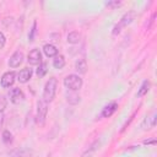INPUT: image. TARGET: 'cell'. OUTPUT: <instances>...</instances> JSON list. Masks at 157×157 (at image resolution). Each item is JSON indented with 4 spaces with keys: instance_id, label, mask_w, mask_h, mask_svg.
I'll return each instance as SVG.
<instances>
[{
    "instance_id": "obj_12",
    "label": "cell",
    "mask_w": 157,
    "mask_h": 157,
    "mask_svg": "<svg viewBox=\"0 0 157 157\" xmlns=\"http://www.w3.org/2000/svg\"><path fill=\"white\" fill-rule=\"evenodd\" d=\"M43 52H44V54H45L48 58H52V56H56V55H58V49H56V47L53 45V44H45V45L43 47Z\"/></svg>"
},
{
    "instance_id": "obj_7",
    "label": "cell",
    "mask_w": 157,
    "mask_h": 157,
    "mask_svg": "<svg viewBox=\"0 0 157 157\" xmlns=\"http://www.w3.org/2000/svg\"><path fill=\"white\" fill-rule=\"evenodd\" d=\"M23 61V53L20 50H16L9 59V66L10 67H18Z\"/></svg>"
},
{
    "instance_id": "obj_9",
    "label": "cell",
    "mask_w": 157,
    "mask_h": 157,
    "mask_svg": "<svg viewBox=\"0 0 157 157\" xmlns=\"http://www.w3.org/2000/svg\"><path fill=\"white\" fill-rule=\"evenodd\" d=\"M32 74H33L32 69L25 67V69L20 70V72L17 74V80H18L21 83H26V82H28V81L31 80V77H32Z\"/></svg>"
},
{
    "instance_id": "obj_18",
    "label": "cell",
    "mask_w": 157,
    "mask_h": 157,
    "mask_svg": "<svg viewBox=\"0 0 157 157\" xmlns=\"http://www.w3.org/2000/svg\"><path fill=\"white\" fill-rule=\"evenodd\" d=\"M36 33H37V21H33L32 28H31V31H29V34H28V40H29V42H33V40H34Z\"/></svg>"
},
{
    "instance_id": "obj_21",
    "label": "cell",
    "mask_w": 157,
    "mask_h": 157,
    "mask_svg": "<svg viewBox=\"0 0 157 157\" xmlns=\"http://www.w3.org/2000/svg\"><path fill=\"white\" fill-rule=\"evenodd\" d=\"M5 43H6V38H5L4 33L0 32V49H2L5 47Z\"/></svg>"
},
{
    "instance_id": "obj_10",
    "label": "cell",
    "mask_w": 157,
    "mask_h": 157,
    "mask_svg": "<svg viewBox=\"0 0 157 157\" xmlns=\"http://www.w3.org/2000/svg\"><path fill=\"white\" fill-rule=\"evenodd\" d=\"M117 109H118V104H117L115 102H110V103H108V104L102 109L101 115H102L103 118H109L110 115H113V114L115 113Z\"/></svg>"
},
{
    "instance_id": "obj_6",
    "label": "cell",
    "mask_w": 157,
    "mask_h": 157,
    "mask_svg": "<svg viewBox=\"0 0 157 157\" xmlns=\"http://www.w3.org/2000/svg\"><path fill=\"white\" fill-rule=\"evenodd\" d=\"M27 61H28L31 65H39V64L42 63V54H40V50H39V49H32V50L28 53Z\"/></svg>"
},
{
    "instance_id": "obj_4",
    "label": "cell",
    "mask_w": 157,
    "mask_h": 157,
    "mask_svg": "<svg viewBox=\"0 0 157 157\" xmlns=\"http://www.w3.org/2000/svg\"><path fill=\"white\" fill-rule=\"evenodd\" d=\"M134 17H135V12L134 11H129V12H126L123 17H121V20H120V22L114 27V29H113V34L115 36V34H118V33H120V31H121V28L123 27H126L128 25H130L131 22H132V20H134Z\"/></svg>"
},
{
    "instance_id": "obj_5",
    "label": "cell",
    "mask_w": 157,
    "mask_h": 157,
    "mask_svg": "<svg viewBox=\"0 0 157 157\" xmlns=\"http://www.w3.org/2000/svg\"><path fill=\"white\" fill-rule=\"evenodd\" d=\"M9 97H10V101L13 103V104H20L23 99H25V94L22 92L21 88H11V91L9 92Z\"/></svg>"
},
{
    "instance_id": "obj_19",
    "label": "cell",
    "mask_w": 157,
    "mask_h": 157,
    "mask_svg": "<svg viewBox=\"0 0 157 157\" xmlns=\"http://www.w3.org/2000/svg\"><path fill=\"white\" fill-rule=\"evenodd\" d=\"M2 141H4L5 144H10V142L12 141V135H11V132H10L9 130H5V131L2 132Z\"/></svg>"
},
{
    "instance_id": "obj_14",
    "label": "cell",
    "mask_w": 157,
    "mask_h": 157,
    "mask_svg": "<svg viewBox=\"0 0 157 157\" xmlns=\"http://www.w3.org/2000/svg\"><path fill=\"white\" fill-rule=\"evenodd\" d=\"M53 66L55 69H59V70L63 69L65 66V58H64V55H61V54L56 55L55 59L53 60Z\"/></svg>"
},
{
    "instance_id": "obj_22",
    "label": "cell",
    "mask_w": 157,
    "mask_h": 157,
    "mask_svg": "<svg viewBox=\"0 0 157 157\" xmlns=\"http://www.w3.org/2000/svg\"><path fill=\"white\" fill-rule=\"evenodd\" d=\"M121 2L120 1H113V2H107V6L108 7H117V6H120Z\"/></svg>"
},
{
    "instance_id": "obj_17",
    "label": "cell",
    "mask_w": 157,
    "mask_h": 157,
    "mask_svg": "<svg viewBox=\"0 0 157 157\" xmlns=\"http://www.w3.org/2000/svg\"><path fill=\"white\" fill-rule=\"evenodd\" d=\"M47 71H48V65H47V63H40V64L38 65V69H37V75H38V77H43V76L47 74Z\"/></svg>"
},
{
    "instance_id": "obj_8",
    "label": "cell",
    "mask_w": 157,
    "mask_h": 157,
    "mask_svg": "<svg viewBox=\"0 0 157 157\" xmlns=\"http://www.w3.org/2000/svg\"><path fill=\"white\" fill-rule=\"evenodd\" d=\"M15 77H16V74L13 71H7L2 75L1 77V86L4 88H7V87H11L15 82Z\"/></svg>"
},
{
    "instance_id": "obj_3",
    "label": "cell",
    "mask_w": 157,
    "mask_h": 157,
    "mask_svg": "<svg viewBox=\"0 0 157 157\" xmlns=\"http://www.w3.org/2000/svg\"><path fill=\"white\" fill-rule=\"evenodd\" d=\"M47 114H48V103L43 99H39L37 102V124L43 126L47 119Z\"/></svg>"
},
{
    "instance_id": "obj_20",
    "label": "cell",
    "mask_w": 157,
    "mask_h": 157,
    "mask_svg": "<svg viewBox=\"0 0 157 157\" xmlns=\"http://www.w3.org/2000/svg\"><path fill=\"white\" fill-rule=\"evenodd\" d=\"M6 105H7V101H6V98H5L4 96H0V113H2V112L5 110Z\"/></svg>"
},
{
    "instance_id": "obj_16",
    "label": "cell",
    "mask_w": 157,
    "mask_h": 157,
    "mask_svg": "<svg viewBox=\"0 0 157 157\" xmlns=\"http://www.w3.org/2000/svg\"><path fill=\"white\" fill-rule=\"evenodd\" d=\"M150 81L148 80H145L144 82H142V85L140 86V88H139V91H137V97H142V96H145L147 92H148V90H150Z\"/></svg>"
},
{
    "instance_id": "obj_24",
    "label": "cell",
    "mask_w": 157,
    "mask_h": 157,
    "mask_svg": "<svg viewBox=\"0 0 157 157\" xmlns=\"http://www.w3.org/2000/svg\"><path fill=\"white\" fill-rule=\"evenodd\" d=\"M2 124H4V114L0 113V129L2 128Z\"/></svg>"
},
{
    "instance_id": "obj_1",
    "label": "cell",
    "mask_w": 157,
    "mask_h": 157,
    "mask_svg": "<svg viewBox=\"0 0 157 157\" xmlns=\"http://www.w3.org/2000/svg\"><path fill=\"white\" fill-rule=\"evenodd\" d=\"M56 87H58V80L55 77H50L45 82V86H44V90H43V101H45L47 103L52 102L55 97Z\"/></svg>"
},
{
    "instance_id": "obj_15",
    "label": "cell",
    "mask_w": 157,
    "mask_h": 157,
    "mask_svg": "<svg viewBox=\"0 0 157 157\" xmlns=\"http://www.w3.org/2000/svg\"><path fill=\"white\" fill-rule=\"evenodd\" d=\"M80 40H81V34H80L78 32L74 31V32H70V33L67 34V43L76 44V43H78Z\"/></svg>"
},
{
    "instance_id": "obj_23",
    "label": "cell",
    "mask_w": 157,
    "mask_h": 157,
    "mask_svg": "<svg viewBox=\"0 0 157 157\" xmlns=\"http://www.w3.org/2000/svg\"><path fill=\"white\" fill-rule=\"evenodd\" d=\"M145 145H156V140L155 139H150V140H145L144 141Z\"/></svg>"
},
{
    "instance_id": "obj_11",
    "label": "cell",
    "mask_w": 157,
    "mask_h": 157,
    "mask_svg": "<svg viewBox=\"0 0 157 157\" xmlns=\"http://www.w3.org/2000/svg\"><path fill=\"white\" fill-rule=\"evenodd\" d=\"M75 70H76L78 74H86V71H87V63H86V59L80 58L78 60H76V63H75Z\"/></svg>"
},
{
    "instance_id": "obj_13",
    "label": "cell",
    "mask_w": 157,
    "mask_h": 157,
    "mask_svg": "<svg viewBox=\"0 0 157 157\" xmlns=\"http://www.w3.org/2000/svg\"><path fill=\"white\" fill-rule=\"evenodd\" d=\"M66 101H67V103L75 105V104H78V103H80L81 98H80V96H78L76 92L72 91V92H67V93H66Z\"/></svg>"
},
{
    "instance_id": "obj_2",
    "label": "cell",
    "mask_w": 157,
    "mask_h": 157,
    "mask_svg": "<svg viewBox=\"0 0 157 157\" xmlns=\"http://www.w3.org/2000/svg\"><path fill=\"white\" fill-rule=\"evenodd\" d=\"M82 78L78 76V75H75V74H71V75H67L65 78H64V86L70 90V91H78L81 87H82Z\"/></svg>"
}]
</instances>
